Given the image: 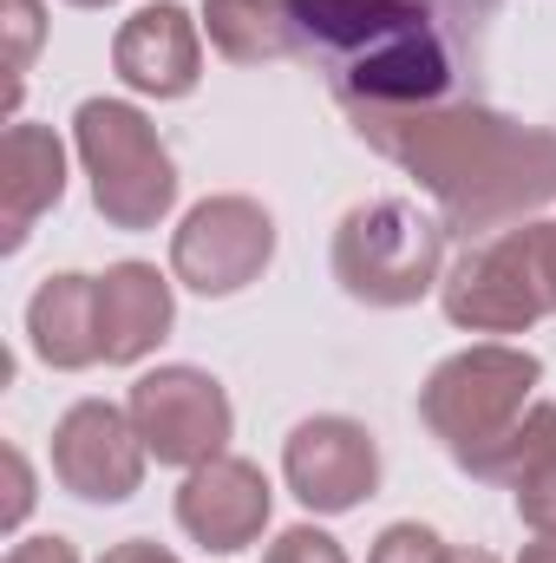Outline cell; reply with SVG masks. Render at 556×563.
<instances>
[{
  "instance_id": "obj_1",
  "label": "cell",
  "mask_w": 556,
  "mask_h": 563,
  "mask_svg": "<svg viewBox=\"0 0 556 563\" xmlns=\"http://www.w3.org/2000/svg\"><path fill=\"white\" fill-rule=\"evenodd\" d=\"M498 0H288L294 59H314L354 139L380 144L432 106H458Z\"/></svg>"
},
{
  "instance_id": "obj_2",
  "label": "cell",
  "mask_w": 556,
  "mask_h": 563,
  "mask_svg": "<svg viewBox=\"0 0 556 563\" xmlns=\"http://www.w3.org/2000/svg\"><path fill=\"white\" fill-rule=\"evenodd\" d=\"M438 203V223L465 243H485L511 223H531L556 203V132L504 119L478 99L432 106L374 144Z\"/></svg>"
},
{
  "instance_id": "obj_3",
  "label": "cell",
  "mask_w": 556,
  "mask_h": 563,
  "mask_svg": "<svg viewBox=\"0 0 556 563\" xmlns=\"http://www.w3.org/2000/svg\"><path fill=\"white\" fill-rule=\"evenodd\" d=\"M445 321L471 334H524L556 314V223L531 217L485 243H465L452 276L438 282Z\"/></svg>"
},
{
  "instance_id": "obj_4",
  "label": "cell",
  "mask_w": 556,
  "mask_h": 563,
  "mask_svg": "<svg viewBox=\"0 0 556 563\" xmlns=\"http://www.w3.org/2000/svg\"><path fill=\"white\" fill-rule=\"evenodd\" d=\"M334 282L367 308H413L445 282V223L407 197L354 203L334 230Z\"/></svg>"
},
{
  "instance_id": "obj_5",
  "label": "cell",
  "mask_w": 556,
  "mask_h": 563,
  "mask_svg": "<svg viewBox=\"0 0 556 563\" xmlns=\"http://www.w3.org/2000/svg\"><path fill=\"white\" fill-rule=\"evenodd\" d=\"M73 151L92 177V203L112 230H157L177 203V164L157 125L125 99H86L73 112Z\"/></svg>"
},
{
  "instance_id": "obj_6",
  "label": "cell",
  "mask_w": 556,
  "mask_h": 563,
  "mask_svg": "<svg viewBox=\"0 0 556 563\" xmlns=\"http://www.w3.org/2000/svg\"><path fill=\"white\" fill-rule=\"evenodd\" d=\"M544 380V361L531 347H504V341H478L452 361H438L419 387V420L432 426V439H445L452 459H465L471 445H485L491 432L518 420L531 407V387Z\"/></svg>"
},
{
  "instance_id": "obj_7",
  "label": "cell",
  "mask_w": 556,
  "mask_h": 563,
  "mask_svg": "<svg viewBox=\"0 0 556 563\" xmlns=\"http://www.w3.org/2000/svg\"><path fill=\"white\" fill-rule=\"evenodd\" d=\"M276 263V217L256 197H203L170 236V276L203 301L243 295Z\"/></svg>"
},
{
  "instance_id": "obj_8",
  "label": "cell",
  "mask_w": 556,
  "mask_h": 563,
  "mask_svg": "<svg viewBox=\"0 0 556 563\" xmlns=\"http://www.w3.org/2000/svg\"><path fill=\"white\" fill-rule=\"evenodd\" d=\"M125 407H132V426H138L144 452L157 465H184V472L223 459V445L236 432L223 380L203 374V367H151V374H138V387H132Z\"/></svg>"
},
{
  "instance_id": "obj_9",
  "label": "cell",
  "mask_w": 556,
  "mask_h": 563,
  "mask_svg": "<svg viewBox=\"0 0 556 563\" xmlns=\"http://www.w3.org/2000/svg\"><path fill=\"white\" fill-rule=\"evenodd\" d=\"M144 439L132 426V407L79 400L53 426V478L86 505H125L144 485Z\"/></svg>"
},
{
  "instance_id": "obj_10",
  "label": "cell",
  "mask_w": 556,
  "mask_h": 563,
  "mask_svg": "<svg viewBox=\"0 0 556 563\" xmlns=\"http://www.w3.org/2000/svg\"><path fill=\"white\" fill-rule=\"evenodd\" d=\"M281 478L288 492L321 511V518H341L354 505L374 498L380 485V445L360 420H341V413H321V420H301L281 445Z\"/></svg>"
},
{
  "instance_id": "obj_11",
  "label": "cell",
  "mask_w": 556,
  "mask_h": 563,
  "mask_svg": "<svg viewBox=\"0 0 556 563\" xmlns=\"http://www.w3.org/2000/svg\"><path fill=\"white\" fill-rule=\"evenodd\" d=\"M269 511H276V492H269L263 465L230 459V452L210 459V465H197V472L184 478V492H177V525H184V538L203 544V551H216V558L263 544Z\"/></svg>"
},
{
  "instance_id": "obj_12",
  "label": "cell",
  "mask_w": 556,
  "mask_h": 563,
  "mask_svg": "<svg viewBox=\"0 0 556 563\" xmlns=\"http://www.w3.org/2000/svg\"><path fill=\"white\" fill-rule=\"evenodd\" d=\"M112 73L144 99H184L203 79V33L177 0L138 7L112 40Z\"/></svg>"
},
{
  "instance_id": "obj_13",
  "label": "cell",
  "mask_w": 556,
  "mask_h": 563,
  "mask_svg": "<svg viewBox=\"0 0 556 563\" xmlns=\"http://www.w3.org/2000/svg\"><path fill=\"white\" fill-rule=\"evenodd\" d=\"M59 197H66V144L46 125L13 119L0 144V243L20 250Z\"/></svg>"
},
{
  "instance_id": "obj_14",
  "label": "cell",
  "mask_w": 556,
  "mask_h": 563,
  "mask_svg": "<svg viewBox=\"0 0 556 563\" xmlns=\"http://www.w3.org/2000/svg\"><path fill=\"white\" fill-rule=\"evenodd\" d=\"M26 341L53 374H79L92 361H105V334H99V276H46L26 301Z\"/></svg>"
},
{
  "instance_id": "obj_15",
  "label": "cell",
  "mask_w": 556,
  "mask_h": 563,
  "mask_svg": "<svg viewBox=\"0 0 556 563\" xmlns=\"http://www.w3.org/2000/svg\"><path fill=\"white\" fill-rule=\"evenodd\" d=\"M177 301L170 282L151 263H112L99 276V334H105V367H138L144 354L170 334Z\"/></svg>"
},
{
  "instance_id": "obj_16",
  "label": "cell",
  "mask_w": 556,
  "mask_h": 563,
  "mask_svg": "<svg viewBox=\"0 0 556 563\" xmlns=\"http://www.w3.org/2000/svg\"><path fill=\"white\" fill-rule=\"evenodd\" d=\"M458 472H471L478 485H524V478H537L544 465H556V407L551 400H531L518 420L504 426V432H491L485 445H471L465 459H452Z\"/></svg>"
},
{
  "instance_id": "obj_17",
  "label": "cell",
  "mask_w": 556,
  "mask_h": 563,
  "mask_svg": "<svg viewBox=\"0 0 556 563\" xmlns=\"http://www.w3.org/2000/svg\"><path fill=\"white\" fill-rule=\"evenodd\" d=\"M203 33L223 59L236 66H269L294 59V26H288V0H203Z\"/></svg>"
},
{
  "instance_id": "obj_18",
  "label": "cell",
  "mask_w": 556,
  "mask_h": 563,
  "mask_svg": "<svg viewBox=\"0 0 556 563\" xmlns=\"http://www.w3.org/2000/svg\"><path fill=\"white\" fill-rule=\"evenodd\" d=\"M0 33H7V112H20V86H26V66L46 40V13L40 0H0Z\"/></svg>"
},
{
  "instance_id": "obj_19",
  "label": "cell",
  "mask_w": 556,
  "mask_h": 563,
  "mask_svg": "<svg viewBox=\"0 0 556 563\" xmlns=\"http://www.w3.org/2000/svg\"><path fill=\"white\" fill-rule=\"evenodd\" d=\"M367 563H445V538L432 531V525H387L380 531V544H374V558Z\"/></svg>"
},
{
  "instance_id": "obj_20",
  "label": "cell",
  "mask_w": 556,
  "mask_h": 563,
  "mask_svg": "<svg viewBox=\"0 0 556 563\" xmlns=\"http://www.w3.org/2000/svg\"><path fill=\"white\" fill-rule=\"evenodd\" d=\"M263 563H347V551H341L327 531H314V525H294V531H281L276 544L263 551Z\"/></svg>"
},
{
  "instance_id": "obj_21",
  "label": "cell",
  "mask_w": 556,
  "mask_h": 563,
  "mask_svg": "<svg viewBox=\"0 0 556 563\" xmlns=\"http://www.w3.org/2000/svg\"><path fill=\"white\" fill-rule=\"evenodd\" d=\"M518 518L531 525V538H556V465L518 485Z\"/></svg>"
},
{
  "instance_id": "obj_22",
  "label": "cell",
  "mask_w": 556,
  "mask_h": 563,
  "mask_svg": "<svg viewBox=\"0 0 556 563\" xmlns=\"http://www.w3.org/2000/svg\"><path fill=\"white\" fill-rule=\"evenodd\" d=\"M0 465H7V531H20L26 525V511H33V465H26V452L20 445H7L0 452Z\"/></svg>"
},
{
  "instance_id": "obj_23",
  "label": "cell",
  "mask_w": 556,
  "mask_h": 563,
  "mask_svg": "<svg viewBox=\"0 0 556 563\" xmlns=\"http://www.w3.org/2000/svg\"><path fill=\"white\" fill-rule=\"evenodd\" d=\"M7 563H79V551L66 544V538H20Z\"/></svg>"
},
{
  "instance_id": "obj_24",
  "label": "cell",
  "mask_w": 556,
  "mask_h": 563,
  "mask_svg": "<svg viewBox=\"0 0 556 563\" xmlns=\"http://www.w3.org/2000/svg\"><path fill=\"white\" fill-rule=\"evenodd\" d=\"M99 563H177V551H164V544H151V538H125V544H112Z\"/></svg>"
},
{
  "instance_id": "obj_25",
  "label": "cell",
  "mask_w": 556,
  "mask_h": 563,
  "mask_svg": "<svg viewBox=\"0 0 556 563\" xmlns=\"http://www.w3.org/2000/svg\"><path fill=\"white\" fill-rule=\"evenodd\" d=\"M518 563H556V538H531V544L518 551Z\"/></svg>"
},
{
  "instance_id": "obj_26",
  "label": "cell",
  "mask_w": 556,
  "mask_h": 563,
  "mask_svg": "<svg viewBox=\"0 0 556 563\" xmlns=\"http://www.w3.org/2000/svg\"><path fill=\"white\" fill-rule=\"evenodd\" d=\"M445 563H498L491 551H445Z\"/></svg>"
},
{
  "instance_id": "obj_27",
  "label": "cell",
  "mask_w": 556,
  "mask_h": 563,
  "mask_svg": "<svg viewBox=\"0 0 556 563\" xmlns=\"http://www.w3.org/2000/svg\"><path fill=\"white\" fill-rule=\"evenodd\" d=\"M66 7H112V0H66Z\"/></svg>"
}]
</instances>
